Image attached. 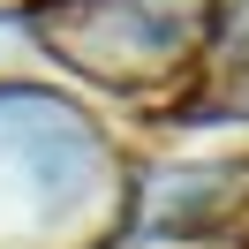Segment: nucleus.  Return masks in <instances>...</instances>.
<instances>
[{
  "instance_id": "f257e3e1",
  "label": "nucleus",
  "mask_w": 249,
  "mask_h": 249,
  "mask_svg": "<svg viewBox=\"0 0 249 249\" xmlns=\"http://www.w3.org/2000/svg\"><path fill=\"white\" fill-rule=\"evenodd\" d=\"M196 31V0H83L76 53L106 76H128V61H181Z\"/></svg>"
}]
</instances>
